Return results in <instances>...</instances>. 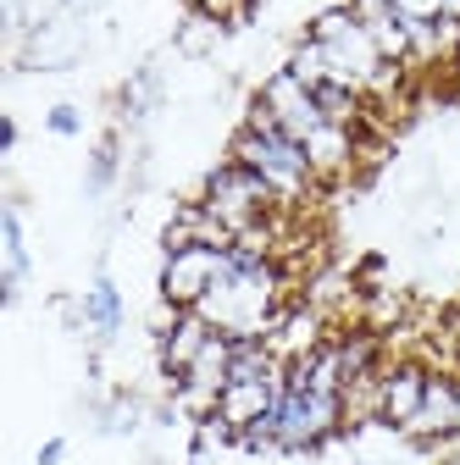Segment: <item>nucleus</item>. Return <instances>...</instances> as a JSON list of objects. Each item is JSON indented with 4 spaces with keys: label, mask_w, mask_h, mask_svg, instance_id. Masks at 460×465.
<instances>
[{
    "label": "nucleus",
    "mask_w": 460,
    "mask_h": 465,
    "mask_svg": "<svg viewBox=\"0 0 460 465\" xmlns=\"http://www.w3.org/2000/svg\"><path fill=\"white\" fill-rule=\"evenodd\" d=\"M444 332H449V338H455V355H460V311H455V316H449V327H444Z\"/></svg>",
    "instance_id": "18"
},
{
    "label": "nucleus",
    "mask_w": 460,
    "mask_h": 465,
    "mask_svg": "<svg viewBox=\"0 0 460 465\" xmlns=\"http://www.w3.org/2000/svg\"><path fill=\"white\" fill-rule=\"evenodd\" d=\"M222 261H227V250H216V244L172 250V255L161 261V305H172V311H195V305L211 294V282L222 277Z\"/></svg>",
    "instance_id": "3"
},
{
    "label": "nucleus",
    "mask_w": 460,
    "mask_h": 465,
    "mask_svg": "<svg viewBox=\"0 0 460 465\" xmlns=\"http://www.w3.org/2000/svg\"><path fill=\"white\" fill-rule=\"evenodd\" d=\"M84 322H89V343H100V349H111L117 343V332H123V322H128V311H123V294H117V282H111V272L105 266H95V277H89V288H84Z\"/></svg>",
    "instance_id": "9"
},
{
    "label": "nucleus",
    "mask_w": 460,
    "mask_h": 465,
    "mask_svg": "<svg viewBox=\"0 0 460 465\" xmlns=\"http://www.w3.org/2000/svg\"><path fill=\"white\" fill-rule=\"evenodd\" d=\"M289 388V377H255V382H227L222 388V399H216V416L234 427L239 438L255 427V421H266L272 416V404H277V393Z\"/></svg>",
    "instance_id": "8"
},
{
    "label": "nucleus",
    "mask_w": 460,
    "mask_h": 465,
    "mask_svg": "<svg viewBox=\"0 0 460 465\" xmlns=\"http://www.w3.org/2000/svg\"><path fill=\"white\" fill-rule=\"evenodd\" d=\"M444 465H460V449H455V454H449V460H444Z\"/></svg>",
    "instance_id": "19"
},
{
    "label": "nucleus",
    "mask_w": 460,
    "mask_h": 465,
    "mask_svg": "<svg viewBox=\"0 0 460 465\" xmlns=\"http://www.w3.org/2000/svg\"><path fill=\"white\" fill-rule=\"evenodd\" d=\"M117 178H123V128H111V134L95 144V155H89L84 194H89V200H100V194H111V189H117Z\"/></svg>",
    "instance_id": "10"
},
{
    "label": "nucleus",
    "mask_w": 460,
    "mask_h": 465,
    "mask_svg": "<svg viewBox=\"0 0 460 465\" xmlns=\"http://www.w3.org/2000/svg\"><path fill=\"white\" fill-rule=\"evenodd\" d=\"M255 100L272 111V123L283 128V134H289V139H305L311 128H322L327 123V116H322V105H316V94L289 73V67H277L261 89H255Z\"/></svg>",
    "instance_id": "5"
},
{
    "label": "nucleus",
    "mask_w": 460,
    "mask_h": 465,
    "mask_svg": "<svg viewBox=\"0 0 460 465\" xmlns=\"http://www.w3.org/2000/svg\"><path fill=\"white\" fill-rule=\"evenodd\" d=\"M427 382H433V366L416 361V355H399V361H383V399H377V421L405 432L427 399Z\"/></svg>",
    "instance_id": "4"
},
{
    "label": "nucleus",
    "mask_w": 460,
    "mask_h": 465,
    "mask_svg": "<svg viewBox=\"0 0 460 465\" xmlns=\"http://www.w3.org/2000/svg\"><path fill=\"white\" fill-rule=\"evenodd\" d=\"M67 460V438H50V443H39V465H62Z\"/></svg>",
    "instance_id": "16"
},
{
    "label": "nucleus",
    "mask_w": 460,
    "mask_h": 465,
    "mask_svg": "<svg viewBox=\"0 0 460 465\" xmlns=\"http://www.w3.org/2000/svg\"><path fill=\"white\" fill-rule=\"evenodd\" d=\"M283 67H289L311 94H316L322 84H333V62H327V50H322L311 34H300V39H295V50H289V62H283Z\"/></svg>",
    "instance_id": "11"
},
{
    "label": "nucleus",
    "mask_w": 460,
    "mask_h": 465,
    "mask_svg": "<svg viewBox=\"0 0 460 465\" xmlns=\"http://www.w3.org/2000/svg\"><path fill=\"white\" fill-rule=\"evenodd\" d=\"M200 205L234 232H250V227H261V222H272L283 205H277V194L255 178L250 166H239L234 155H227L222 166H211V178H205V189H200Z\"/></svg>",
    "instance_id": "2"
},
{
    "label": "nucleus",
    "mask_w": 460,
    "mask_h": 465,
    "mask_svg": "<svg viewBox=\"0 0 460 465\" xmlns=\"http://www.w3.org/2000/svg\"><path fill=\"white\" fill-rule=\"evenodd\" d=\"M227 155H234L239 166H250L255 178L277 194V205H283V211L305 205V200L322 189V183H316V172H311V161H305V144L283 134L261 100H250L245 128L234 134V150H227Z\"/></svg>",
    "instance_id": "1"
},
{
    "label": "nucleus",
    "mask_w": 460,
    "mask_h": 465,
    "mask_svg": "<svg viewBox=\"0 0 460 465\" xmlns=\"http://www.w3.org/2000/svg\"><path fill=\"white\" fill-rule=\"evenodd\" d=\"M222 34H227V28H216L211 17L189 12V17H184V28H178V55H211Z\"/></svg>",
    "instance_id": "13"
},
{
    "label": "nucleus",
    "mask_w": 460,
    "mask_h": 465,
    "mask_svg": "<svg viewBox=\"0 0 460 465\" xmlns=\"http://www.w3.org/2000/svg\"><path fill=\"white\" fill-rule=\"evenodd\" d=\"M189 12H200V17H211L216 28H250V17H255V0H189Z\"/></svg>",
    "instance_id": "12"
},
{
    "label": "nucleus",
    "mask_w": 460,
    "mask_h": 465,
    "mask_svg": "<svg viewBox=\"0 0 460 465\" xmlns=\"http://www.w3.org/2000/svg\"><path fill=\"white\" fill-rule=\"evenodd\" d=\"M300 144H305V161H311V172H316L322 189H327V183H344V178L361 166V134L344 128V123H322V128H311Z\"/></svg>",
    "instance_id": "7"
},
{
    "label": "nucleus",
    "mask_w": 460,
    "mask_h": 465,
    "mask_svg": "<svg viewBox=\"0 0 460 465\" xmlns=\"http://www.w3.org/2000/svg\"><path fill=\"white\" fill-rule=\"evenodd\" d=\"M394 17H405V23H438L449 17V0H388Z\"/></svg>",
    "instance_id": "15"
},
{
    "label": "nucleus",
    "mask_w": 460,
    "mask_h": 465,
    "mask_svg": "<svg viewBox=\"0 0 460 465\" xmlns=\"http://www.w3.org/2000/svg\"><path fill=\"white\" fill-rule=\"evenodd\" d=\"M333 338V322L311 305V300H295L289 311L277 316V327L266 332V343H272V355L283 361V366H295V361H305V355H316V349Z\"/></svg>",
    "instance_id": "6"
},
{
    "label": "nucleus",
    "mask_w": 460,
    "mask_h": 465,
    "mask_svg": "<svg viewBox=\"0 0 460 465\" xmlns=\"http://www.w3.org/2000/svg\"><path fill=\"white\" fill-rule=\"evenodd\" d=\"M45 128H50L55 139H73V134H84V111H78L73 100H55V105L45 111Z\"/></svg>",
    "instance_id": "14"
},
{
    "label": "nucleus",
    "mask_w": 460,
    "mask_h": 465,
    "mask_svg": "<svg viewBox=\"0 0 460 465\" xmlns=\"http://www.w3.org/2000/svg\"><path fill=\"white\" fill-rule=\"evenodd\" d=\"M17 150V116H0V155Z\"/></svg>",
    "instance_id": "17"
}]
</instances>
